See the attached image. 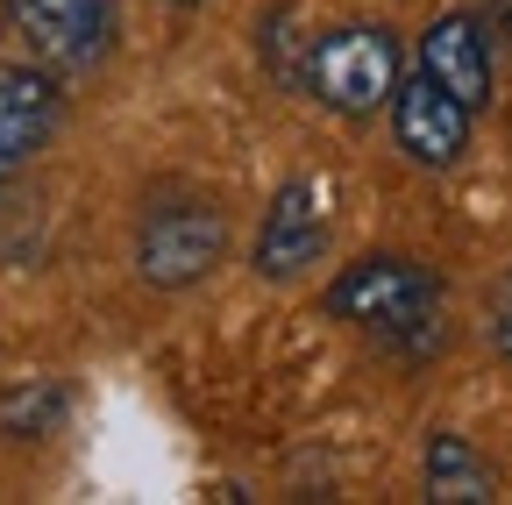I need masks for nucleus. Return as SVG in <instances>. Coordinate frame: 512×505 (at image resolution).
<instances>
[{"mask_svg": "<svg viewBox=\"0 0 512 505\" xmlns=\"http://www.w3.org/2000/svg\"><path fill=\"white\" fill-rule=\"evenodd\" d=\"M335 313V321H349L356 335H370L377 349H392L406 363H427L448 349V299H441V278L420 264V257H399V249H370V257H356L328 299H320Z\"/></svg>", "mask_w": 512, "mask_h": 505, "instance_id": "obj_1", "label": "nucleus"}, {"mask_svg": "<svg viewBox=\"0 0 512 505\" xmlns=\"http://www.w3.org/2000/svg\"><path fill=\"white\" fill-rule=\"evenodd\" d=\"M228 257V214L200 185H157L136 214V278L150 292H192Z\"/></svg>", "mask_w": 512, "mask_h": 505, "instance_id": "obj_2", "label": "nucleus"}, {"mask_svg": "<svg viewBox=\"0 0 512 505\" xmlns=\"http://www.w3.org/2000/svg\"><path fill=\"white\" fill-rule=\"evenodd\" d=\"M406 79V50L384 22H342V29H320L306 43V65H299V93L320 100L328 114H377L392 107Z\"/></svg>", "mask_w": 512, "mask_h": 505, "instance_id": "obj_3", "label": "nucleus"}, {"mask_svg": "<svg viewBox=\"0 0 512 505\" xmlns=\"http://www.w3.org/2000/svg\"><path fill=\"white\" fill-rule=\"evenodd\" d=\"M43 72H100L121 36V0H0Z\"/></svg>", "mask_w": 512, "mask_h": 505, "instance_id": "obj_4", "label": "nucleus"}, {"mask_svg": "<svg viewBox=\"0 0 512 505\" xmlns=\"http://www.w3.org/2000/svg\"><path fill=\"white\" fill-rule=\"evenodd\" d=\"M328 235H335V185L328 178H285L264 221H256V242H249V271L264 285H292L306 278L320 257H328Z\"/></svg>", "mask_w": 512, "mask_h": 505, "instance_id": "obj_5", "label": "nucleus"}, {"mask_svg": "<svg viewBox=\"0 0 512 505\" xmlns=\"http://www.w3.org/2000/svg\"><path fill=\"white\" fill-rule=\"evenodd\" d=\"M470 121H477V114H470L456 93H441L427 72L399 79V93H392V143H399V157L420 164V171H456L463 150H470Z\"/></svg>", "mask_w": 512, "mask_h": 505, "instance_id": "obj_6", "label": "nucleus"}, {"mask_svg": "<svg viewBox=\"0 0 512 505\" xmlns=\"http://www.w3.org/2000/svg\"><path fill=\"white\" fill-rule=\"evenodd\" d=\"M420 72H427L441 93H456L470 114H484V107H491V86H498V65H491V36H484V22H477V15H463V8L434 15V22L420 29Z\"/></svg>", "mask_w": 512, "mask_h": 505, "instance_id": "obj_7", "label": "nucleus"}, {"mask_svg": "<svg viewBox=\"0 0 512 505\" xmlns=\"http://www.w3.org/2000/svg\"><path fill=\"white\" fill-rule=\"evenodd\" d=\"M64 121V93L43 65H0V185L36 164V150H50Z\"/></svg>", "mask_w": 512, "mask_h": 505, "instance_id": "obj_8", "label": "nucleus"}, {"mask_svg": "<svg viewBox=\"0 0 512 505\" xmlns=\"http://www.w3.org/2000/svg\"><path fill=\"white\" fill-rule=\"evenodd\" d=\"M420 477H427V498L434 505H484V498H498V470L484 463V449H470L456 427H434L427 434Z\"/></svg>", "mask_w": 512, "mask_h": 505, "instance_id": "obj_9", "label": "nucleus"}, {"mask_svg": "<svg viewBox=\"0 0 512 505\" xmlns=\"http://www.w3.org/2000/svg\"><path fill=\"white\" fill-rule=\"evenodd\" d=\"M72 420V385L64 377H22L0 392V434L8 441H50Z\"/></svg>", "mask_w": 512, "mask_h": 505, "instance_id": "obj_10", "label": "nucleus"}, {"mask_svg": "<svg viewBox=\"0 0 512 505\" xmlns=\"http://www.w3.org/2000/svg\"><path fill=\"white\" fill-rule=\"evenodd\" d=\"M484 342H491V356L512 363V278H498L484 292Z\"/></svg>", "mask_w": 512, "mask_h": 505, "instance_id": "obj_11", "label": "nucleus"}, {"mask_svg": "<svg viewBox=\"0 0 512 505\" xmlns=\"http://www.w3.org/2000/svg\"><path fill=\"white\" fill-rule=\"evenodd\" d=\"M171 8H200V0H171Z\"/></svg>", "mask_w": 512, "mask_h": 505, "instance_id": "obj_12", "label": "nucleus"}]
</instances>
